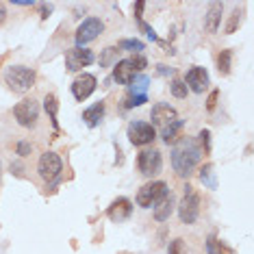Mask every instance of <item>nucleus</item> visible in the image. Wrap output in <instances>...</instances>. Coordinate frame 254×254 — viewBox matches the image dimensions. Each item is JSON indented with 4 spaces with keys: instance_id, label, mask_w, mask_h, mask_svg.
Returning a JSON list of instances; mask_svg holds the SVG:
<instances>
[{
    "instance_id": "6e6552de",
    "label": "nucleus",
    "mask_w": 254,
    "mask_h": 254,
    "mask_svg": "<svg viewBox=\"0 0 254 254\" xmlns=\"http://www.w3.org/2000/svg\"><path fill=\"white\" fill-rule=\"evenodd\" d=\"M137 167L143 176H157L163 167V157L159 150H141L137 157Z\"/></svg>"
},
{
    "instance_id": "9b49d317",
    "label": "nucleus",
    "mask_w": 254,
    "mask_h": 254,
    "mask_svg": "<svg viewBox=\"0 0 254 254\" xmlns=\"http://www.w3.org/2000/svg\"><path fill=\"white\" fill-rule=\"evenodd\" d=\"M96 85H98V80H96L94 74L83 72V74H78V76L74 78L72 94H74V98H76L78 102H83V100H87V98L96 91Z\"/></svg>"
},
{
    "instance_id": "393cba45",
    "label": "nucleus",
    "mask_w": 254,
    "mask_h": 254,
    "mask_svg": "<svg viewBox=\"0 0 254 254\" xmlns=\"http://www.w3.org/2000/svg\"><path fill=\"white\" fill-rule=\"evenodd\" d=\"M170 91H172V96L174 98H187L189 94V89H187V85H185V80L183 78H174L170 83Z\"/></svg>"
},
{
    "instance_id": "f257e3e1",
    "label": "nucleus",
    "mask_w": 254,
    "mask_h": 254,
    "mask_svg": "<svg viewBox=\"0 0 254 254\" xmlns=\"http://www.w3.org/2000/svg\"><path fill=\"white\" fill-rule=\"evenodd\" d=\"M202 159V148L193 137H181L172 146V167L178 176H189Z\"/></svg>"
},
{
    "instance_id": "bb28decb",
    "label": "nucleus",
    "mask_w": 254,
    "mask_h": 254,
    "mask_svg": "<svg viewBox=\"0 0 254 254\" xmlns=\"http://www.w3.org/2000/svg\"><path fill=\"white\" fill-rule=\"evenodd\" d=\"M120 50L115 48V46H109V48L102 50V55H100V67H109L111 63L115 61V57H118Z\"/></svg>"
},
{
    "instance_id": "473e14b6",
    "label": "nucleus",
    "mask_w": 254,
    "mask_h": 254,
    "mask_svg": "<svg viewBox=\"0 0 254 254\" xmlns=\"http://www.w3.org/2000/svg\"><path fill=\"white\" fill-rule=\"evenodd\" d=\"M217 248H219V241L215 235H211L209 239H206V254H217Z\"/></svg>"
},
{
    "instance_id": "aec40b11",
    "label": "nucleus",
    "mask_w": 254,
    "mask_h": 254,
    "mask_svg": "<svg viewBox=\"0 0 254 254\" xmlns=\"http://www.w3.org/2000/svg\"><path fill=\"white\" fill-rule=\"evenodd\" d=\"M172 211H174V198H172V193H170L167 198L161 200L159 204H154V219H157V222H167Z\"/></svg>"
},
{
    "instance_id": "1a4fd4ad",
    "label": "nucleus",
    "mask_w": 254,
    "mask_h": 254,
    "mask_svg": "<svg viewBox=\"0 0 254 254\" xmlns=\"http://www.w3.org/2000/svg\"><path fill=\"white\" fill-rule=\"evenodd\" d=\"M154 137H157V130H154L152 124H148V122L128 124V141L132 146H148V143L154 141Z\"/></svg>"
},
{
    "instance_id": "9d476101",
    "label": "nucleus",
    "mask_w": 254,
    "mask_h": 254,
    "mask_svg": "<svg viewBox=\"0 0 254 254\" xmlns=\"http://www.w3.org/2000/svg\"><path fill=\"white\" fill-rule=\"evenodd\" d=\"M96 61V55L87 48H70L65 53V67L70 72H80L83 67L91 65Z\"/></svg>"
},
{
    "instance_id": "20e7f679",
    "label": "nucleus",
    "mask_w": 254,
    "mask_h": 254,
    "mask_svg": "<svg viewBox=\"0 0 254 254\" xmlns=\"http://www.w3.org/2000/svg\"><path fill=\"white\" fill-rule=\"evenodd\" d=\"M170 195V189H167V183L163 181H152V183H146L143 187L137 191V204L141 209H150V206L159 204L163 198Z\"/></svg>"
},
{
    "instance_id": "7ed1b4c3",
    "label": "nucleus",
    "mask_w": 254,
    "mask_h": 254,
    "mask_svg": "<svg viewBox=\"0 0 254 254\" xmlns=\"http://www.w3.org/2000/svg\"><path fill=\"white\" fill-rule=\"evenodd\" d=\"M198 215H200V195L191 185H187L181 202H178V217H181L183 224L189 226V224H195Z\"/></svg>"
},
{
    "instance_id": "c9c22d12",
    "label": "nucleus",
    "mask_w": 254,
    "mask_h": 254,
    "mask_svg": "<svg viewBox=\"0 0 254 254\" xmlns=\"http://www.w3.org/2000/svg\"><path fill=\"white\" fill-rule=\"evenodd\" d=\"M143 7H146V2L143 0H137L135 2V18L141 22V13H143Z\"/></svg>"
},
{
    "instance_id": "a19ab883",
    "label": "nucleus",
    "mask_w": 254,
    "mask_h": 254,
    "mask_svg": "<svg viewBox=\"0 0 254 254\" xmlns=\"http://www.w3.org/2000/svg\"><path fill=\"white\" fill-rule=\"evenodd\" d=\"M120 254H130V252H120Z\"/></svg>"
},
{
    "instance_id": "72a5a7b5",
    "label": "nucleus",
    "mask_w": 254,
    "mask_h": 254,
    "mask_svg": "<svg viewBox=\"0 0 254 254\" xmlns=\"http://www.w3.org/2000/svg\"><path fill=\"white\" fill-rule=\"evenodd\" d=\"M217 98H219V89H213L209 94V98H206V111H213V109H215Z\"/></svg>"
},
{
    "instance_id": "a878e982",
    "label": "nucleus",
    "mask_w": 254,
    "mask_h": 254,
    "mask_svg": "<svg viewBox=\"0 0 254 254\" xmlns=\"http://www.w3.org/2000/svg\"><path fill=\"white\" fill-rule=\"evenodd\" d=\"M241 20H244V11H241V9H235L233 13H230L228 24H226V33H228V35H233V33L237 31V26L241 24Z\"/></svg>"
},
{
    "instance_id": "ddd939ff",
    "label": "nucleus",
    "mask_w": 254,
    "mask_h": 254,
    "mask_svg": "<svg viewBox=\"0 0 254 254\" xmlns=\"http://www.w3.org/2000/svg\"><path fill=\"white\" fill-rule=\"evenodd\" d=\"M150 120H152V126H161V128H165L167 124L176 122L178 113H176L174 107L165 105V102H159V105H154L152 111H150Z\"/></svg>"
},
{
    "instance_id": "4be33fe9",
    "label": "nucleus",
    "mask_w": 254,
    "mask_h": 254,
    "mask_svg": "<svg viewBox=\"0 0 254 254\" xmlns=\"http://www.w3.org/2000/svg\"><path fill=\"white\" fill-rule=\"evenodd\" d=\"M200 181L204 183V187H209V189H217L215 165H213V163H206V165H202V170H200Z\"/></svg>"
},
{
    "instance_id": "39448f33",
    "label": "nucleus",
    "mask_w": 254,
    "mask_h": 254,
    "mask_svg": "<svg viewBox=\"0 0 254 254\" xmlns=\"http://www.w3.org/2000/svg\"><path fill=\"white\" fill-rule=\"evenodd\" d=\"M63 172V161L57 152H44L37 161V174L44 178L46 183H57Z\"/></svg>"
},
{
    "instance_id": "7c9ffc66",
    "label": "nucleus",
    "mask_w": 254,
    "mask_h": 254,
    "mask_svg": "<svg viewBox=\"0 0 254 254\" xmlns=\"http://www.w3.org/2000/svg\"><path fill=\"white\" fill-rule=\"evenodd\" d=\"M198 137H200V143H202V148H204V152L209 154L211 152V130L209 128H202Z\"/></svg>"
},
{
    "instance_id": "f3484780",
    "label": "nucleus",
    "mask_w": 254,
    "mask_h": 254,
    "mask_svg": "<svg viewBox=\"0 0 254 254\" xmlns=\"http://www.w3.org/2000/svg\"><path fill=\"white\" fill-rule=\"evenodd\" d=\"M105 111H107L105 100H100V102H96V105H91L89 109H85V111H83L85 124H87L89 128H96V126L100 124V120L105 118Z\"/></svg>"
},
{
    "instance_id": "dca6fc26",
    "label": "nucleus",
    "mask_w": 254,
    "mask_h": 254,
    "mask_svg": "<svg viewBox=\"0 0 254 254\" xmlns=\"http://www.w3.org/2000/svg\"><path fill=\"white\" fill-rule=\"evenodd\" d=\"M222 13H224V4L222 2H211L206 9V18H204V28L206 33H217L219 22H222Z\"/></svg>"
},
{
    "instance_id": "c756f323",
    "label": "nucleus",
    "mask_w": 254,
    "mask_h": 254,
    "mask_svg": "<svg viewBox=\"0 0 254 254\" xmlns=\"http://www.w3.org/2000/svg\"><path fill=\"white\" fill-rule=\"evenodd\" d=\"M167 254H187V250H185V241L174 239L170 246H167Z\"/></svg>"
},
{
    "instance_id": "2f4dec72",
    "label": "nucleus",
    "mask_w": 254,
    "mask_h": 254,
    "mask_svg": "<svg viewBox=\"0 0 254 254\" xmlns=\"http://www.w3.org/2000/svg\"><path fill=\"white\" fill-rule=\"evenodd\" d=\"M31 150H33V146L28 141H18L15 143V154H18V157H28Z\"/></svg>"
},
{
    "instance_id": "f8f14e48",
    "label": "nucleus",
    "mask_w": 254,
    "mask_h": 254,
    "mask_svg": "<svg viewBox=\"0 0 254 254\" xmlns=\"http://www.w3.org/2000/svg\"><path fill=\"white\" fill-rule=\"evenodd\" d=\"M185 85H187V89L195 91V94H204V89L209 87V72L200 65H193L191 70L185 74Z\"/></svg>"
},
{
    "instance_id": "0eeeda50",
    "label": "nucleus",
    "mask_w": 254,
    "mask_h": 254,
    "mask_svg": "<svg viewBox=\"0 0 254 254\" xmlns=\"http://www.w3.org/2000/svg\"><path fill=\"white\" fill-rule=\"evenodd\" d=\"M102 31H105V24H102L100 18L83 20L80 22V26L76 28V35H74V39H76V48H85V46H87L89 42H94Z\"/></svg>"
},
{
    "instance_id": "b1692460",
    "label": "nucleus",
    "mask_w": 254,
    "mask_h": 254,
    "mask_svg": "<svg viewBox=\"0 0 254 254\" xmlns=\"http://www.w3.org/2000/svg\"><path fill=\"white\" fill-rule=\"evenodd\" d=\"M148 85H150V78L146 74H141V76H135V80L130 83V94L132 96H148Z\"/></svg>"
},
{
    "instance_id": "f704fd0d",
    "label": "nucleus",
    "mask_w": 254,
    "mask_h": 254,
    "mask_svg": "<svg viewBox=\"0 0 254 254\" xmlns=\"http://www.w3.org/2000/svg\"><path fill=\"white\" fill-rule=\"evenodd\" d=\"M139 26H141V31H146V35H148L150 39H152V42H159V37H157V33H154V28H152V26H148L143 20L139 22Z\"/></svg>"
},
{
    "instance_id": "e433bc0d",
    "label": "nucleus",
    "mask_w": 254,
    "mask_h": 254,
    "mask_svg": "<svg viewBox=\"0 0 254 254\" xmlns=\"http://www.w3.org/2000/svg\"><path fill=\"white\" fill-rule=\"evenodd\" d=\"M217 254H235V252H233V248H228L226 244H222V241H219V248H217Z\"/></svg>"
},
{
    "instance_id": "2eb2a0df",
    "label": "nucleus",
    "mask_w": 254,
    "mask_h": 254,
    "mask_svg": "<svg viewBox=\"0 0 254 254\" xmlns=\"http://www.w3.org/2000/svg\"><path fill=\"white\" fill-rule=\"evenodd\" d=\"M135 76H137V72H135V67H132L130 59H122L113 65V80L115 83L130 85L132 80H135Z\"/></svg>"
},
{
    "instance_id": "6ab92c4d",
    "label": "nucleus",
    "mask_w": 254,
    "mask_h": 254,
    "mask_svg": "<svg viewBox=\"0 0 254 254\" xmlns=\"http://www.w3.org/2000/svg\"><path fill=\"white\" fill-rule=\"evenodd\" d=\"M44 109H46V113H48L53 128L59 132V120H57V113H59V100H57L55 94H46V98H44Z\"/></svg>"
},
{
    "instance_id": "423d86ee",
    "label": "nucleus",
    "mask_w": 254,
    "mask_h": 254,
    "mask_svg": "<svg viewBox=\"0 0 254 254\" xmlns=\"http://www.w3.org/2000/svg\"><path fill=\"white\" fill-rule=\"evenodd\" d=\"M13 118H15V122H18L20 126H24V128H35L37 120H39L37 100H33V98H24V100H20L18 105L13 107Z\"/></svg>"
},
{
    "instance_id": "412c9836",
    "label": "nucleus",
    "mask_w": 254,
    "mask_h": 254,
    "mask_svg": "<svg viewBox=\"0 0 254 254\" xmlns=\"http://www.w3.org/2000/svg\"><path fill=\"white\" fill-rule=\"evenodd\" d=\"M118 50H126V53H132V55H141L143 50H146V44L141 42V39H120L118 46H115Z\"/></svg>"
},
{
    "instance_id": "f03ea898",
    "label": "nucleus",
    "mask_w": 254,
    "mask_h": 254,
    "mask_svg": "<svg viewBox=\"0 0 254 254\" xmlns=\"http://www.w3.org/2000/svg\"><path fill=\"white\" fill-rule=\"evenodd\" d=\"M35 78H37L35 70L26 65H11L4 72V83H7V87L13 94H26V91H31L35 87Z\"/></svg>"
},
{
    "instance_id": "cd10ccee",
    "label": "nucleus",
    "mask_w": 254,
    "mask_h": 254,
    "mask_svg": "<svg viewBox=\"0 0 254 254\" xmlns=\"http://www.w3.org/2000/svg\"><path fill=\"white\" fill-rule=\"evenodd\" d=\"M146 102H148V96H132V94H128V96H126V100H124V107L132 109V107L146 105Z\"/></svg>"
},
{
    "instance_id": "a211bd4d",
    "label": "nucleus",
    "mask_w": 254,
    "mask_h": 254,
    "mask_svg": "<svg viewBox=\"0 0 254 254\" xmlns=\"http://www.w3.org/2000/svg\"><path fill=\"white\" fill-rule=\"evenodd\" d=\"M183 126H185V122L183 120H176V122H172V124H167L163 130H161V139H163V143H167V146H174V143L181 139V130H183Z\"/></svg>"
},
{
    "instance_id": "5701e85b",
    "label": "nucleus",
    "mask_w": 254,
    "mask_h": 254,
    "mask_svg": "<svg viewBox=\"0 0 254 254\" xmlns=\"http://www.w3.org/2000/svg\"><path fill=\"white\" fill-rule=\"evenodd\" d=\"M230 67H233V50H222V53L217 55V70H219V74L228 76Z\"/></svg>"
},
{
    "instance_id": "c85d7f7f",
    "label": "nucleus",
    "mask_w": 254,
    "mask_h": 254,
    "mask_svg": "<svg viewBox=\"0 0 254 254\" xmlns=\"http://www.w3.org/2000/svg\"><path fill=\"white\" fill-rule=\"evenodd\" d=\"M130 63H132V67H135V72H143L148 67V59L143 55H132Z\"/></svg>"
},
{
    "instance_id": "4c0bfd02",
    "label": "nucleus",
    "mask_w": 254,
    "mask_h": 254,
    "mask_svg": "<svg viewBox=\"0 0 254 254\" xmlns=\"http://www.w3.org/2000/svg\"><path fill=\"white\" fill-rule=\"evenodd\" d=\"M159 67V74H161V76H167V74H174V70H172V67H167V65H157Z\"/></svg>"
},
{
    "instance_id": "ea45409f",
    "label": "nucleus",
    "mask_w": 254,
    "mask_h": 254,
    "mask_svg": "<svg viewBox=\"0 0 254 254\" xmlns=\"http://www.w3.org/2000/svg\"><path fill=\"white\" fill-rule=\"evenodd\" d=\"M4 20H7V9H4V4L0 2V24H2Z\"/></svg>"
},
{
    "instance_id": "4468645a",
    "label": "nucleus",
    "mask_w": 254,
    "mask_h": 254,
    "mask_svg": "<svg viewBox=\"0 0 254 254\" xmlns=\"http://www.w3.org/2000/svg\"><path fill=\"white\" fill-rule=\"evenodd\" d=\"M132 213V202L128 198H124V195H120V198H115L111 202V206L107 209V215L111 222L120 224V222H126V219L130 217Z\"/></svg>"
},
{
    "instance_id": "58836bf2",
    "label": "nucleus",
    "mask_w": 254,
    "mask_h": 254,
    "mask_svg": "<svg viewBox=\"0 0 254 254\" xmlns=\"http://www.w3.org/2000/svg\"><path fill=\"white\" fill-rule=\"evenodd\" d=\"M50 11H53V7H50V4H48V7H46V4H42V18H44V20L50 15Z\"/></svg>"
}]
</instances>
